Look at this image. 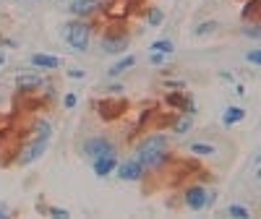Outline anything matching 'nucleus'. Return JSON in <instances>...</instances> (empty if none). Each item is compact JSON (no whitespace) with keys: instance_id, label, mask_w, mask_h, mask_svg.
Wrapping results in <instances>:
<instances>
[{"instance_id":"5","label":"nucleus","mask_w":261,"mask_h":219,"mask_svg":"<svg viewBox=\"0 0 261 219\" xmlns=\"http://www.w3.org/2000/svg\"><path fill=\"white\" fill-rule=\"evenodd\" d=\"M128 45H130L128 32H115V29L105 32L102 39H99V47H102L105 55H123L128 50Z\"/></svg>"},{"instance_id":"1","label":"nucleus","mask_w":261,"mask_h":219,"mask_svg":"<svg viewBox=\"0 0 261 219\" xmlns=\"http://www.w3.org/2000/svg\"><path fill=\"white\" fill-rule=\"evenodd\" d=\"M134 157L141 162L144 170H160L170 159V139L165 133H151L144 136L134 151Z\"/></svg>"},{"instance_id":"13","label":"nucleus","mask_w":261,"mask_h":219,"mask_svg":"<svg viewBox=\"0 0 261 219\" xmlns=\"http://www.w3.org/2000/svg\"><path fill=\"white\" fill-rule=\"evenodd\" d=\"M136 65V55H125V58H120L115 65H110V71H107V78H118V76H123L125 71H130Z\"/></svg>"},{"instance_id":"30","label":"nucleus","mask_w":261,"mask_h":219,"mask_svg":"<svg viewBox=\"0 0 261 219\" xmlns=\"http://www.w3.org/2000/svg\"><path fill=\"white\" fill-rule=\"evenodd\" d=\"M8 63V52L3 50V47H0V68H3V65Z\"/></svg>"},{"instance_id":"23","label":"nucleus","mask_w":261,"mask_h":219,"mask_svg":"<svg viewBox=\"0 0 261 219\" xmlns=\"http://www.w3.org/2000/svg\"><path fill=\"white\" fill-rule=\"evenodd\" d=\"M246 60L253 65V68H258V65H261V50H258V47L248 50V52H246Z\"/></svg>"},{"instance_id":"10","label":"nucleus","mask_w":261,"mask_h":219,"mask_svg":"<svg viewBox=\"0 0 261 219\" xmlns=\"http://www.w3.org/2000/svg\"><path fill=\"white\" fill-rule=\"evenodd\" d=\"M68 11L73 18H92L94 13L102 11V0H71Z\"/></svg>"},{"instance_id":"28","label":"nucleus","mask_w":261,"mask_h":219,"mask_svg":"<svg viewBox=\"0 0 261 219\" xmlns=\"http://www.w3.org/2000/svg\"><path fill=\"white\" fill-rule=\"evenodd\" d=\"M167 89H186V81H165Z\"/></svg>"},{"instance_id":"32","label":"nucleus","mask_w":261,"mask_h":219,"mask_svg":"<svg viewBox=\"0 0 261 219\" xmlns=\"http://www.w3.org/2000/svg\"><path fill=\"white\" fill-rule=\"evenodd\" d=\"M6 216H8V206L0 204V219H6Z\"/></svg>"},{"instance_id":"12","label":"nucleus","mask_w":261,"mask_h":219,"mask_svg":"<svg viewBox=\"0 0 261 219\" xmlns=\"http://www.w3.org/2000/svg\"><path fill=\"white\" fill-rule=\"evenodd\" d=\"M115 165H118V154H105V157L92 159V170H94L97 178H107V175H113Z\"/></svg>"},{"instance_id":"31","label":"nucleus","mask_w":261,"mask_h":219,"mask_svg":"<svg viewBox=\"0 0 261 219\" xmlns=\"http://www.w3.org/2000/svg\"><path fill=\"white\" fill-rule=\"evenodd\" d=\"M220 78H222V81H230V84H235V76H232V73H225V71H222V73H220Z\"/></svg>"},{"instance_id":"33","label":"nucleus","mask_w":261,"mask_h":219,"mask_svg":"<svg viewBox=\"0 0 261 219\" xmlns=\"http://www.w3.org/2000/svg\"><path fill=\"white\" fill-rule=\"evenodd\" d=\"M29 3H37V0H29Z\"/></svg>"},{"instance_id":"18","label":"nucleus","mask_w":261,"mask_h":219,"mask_svg":"<svg viewBox=\"0 0 261 219\" xmlns=\"http://www.w3.org/2000/svg\"><path fill=\"white\" fill-rule=\"evenodd\" d=\"M172 50H175V42L167 39V37L154 39V42L149 45V52H165V55H172Z\"/></svg>"},{"instance_id":"25","label":"nucleus","mask_w":261,"mask_h":219,"mask_svg":"<svg viewBox=\"0 0 261 219\" xmlns=\"http://www.w3.org/2000/svg\"><path fill=\"white\" fill-rule=\"evenodd\" d=\"M167 58H170V55H165V52H149V63H151V65H165Z\"/></svg>"},{"instance_id":"11","label":"nucleus","mask_w":261,"mask_h":219,"mask_svg":"<svg viewBox=\"0 0 261 219\" xmlns=\"http://www.w3.org/2000/svg\"><path fill=\"white\" fill-rule=\"evenodd\" d=\"M29 65H32V68H37V71H58L60 65H63V60L55 58V55H47V52H34L29 58Z\"/></svg>"},{"instance_id":"16","label":"nucleus","mask_w":261,"mask_h":219,"mask_svg":"<svg viewBox=\"0 0 261 219\" xmlns=\"http://www.w3.org/2000/svg\"><path fill=\"white\" fill-rule=\"evenodd\" d=\"M144 21H146V26L157 29V26H162V24H165V11H162L160 6H149V8H146V13H144Z\"/></svg>"},{"instance_id":"7","label":"nucleus","mask_w":261,"mask_h":219,"mask_svg":"<svg viewBox=\"0 0 261 219\" xmlns=\"http://www.w3.org/2000/svg\"><path fill=\"white\" fill-rule=\"evenodd\" d=\"M115 175L123 180V183H139L144 175H146V170L141 167V162L136 159V157H128V159H118V165H115Z\"/></svg>"},{"instance_id":"8","label":"nucleus","mask_w":261,"mask_h":219,"mask_svg":"<svg viewBox=\"0 0 261 219\" xmlns=\"http://www.w3.org/2000/svg\"><path fill=\"white\" fill-rule=\"evenodd\" d=\"M13 84H16L18 92H37V89H42V86H47V78L34 68V71H29V73H18V76L13 78Z\"/></svg>"},{"instance_id":"15","label":"nucleus","mask_w":261,"mask_h":219,"mask_svg":"<svg viewBox=\"0 0 261 219\" xmlns=\"http://www.w3.org/2000/svg\"><path fill=\"white\" fill-rule=\"evenodd\" d=\"M246 120V110L243 107H227L225 113H222V125L230 128V125H238V123H243Z\"/></svg>"},{"instance_id":"3","label":"nucleus","mask_w":261,"mask_h":219,"mask_svg":"<svg viewBox=\"0 0 261 219\" xmlns=\"http://www.w3.org/2000/svg\"><path fill=\"white\" fill-rule=\"evenodd\" d=\"M214 204H217V190L214 188L193 183L183 190V206L188 211H204V209H212Z\"/></svg>"},{"instance_id":"29","label":"nucleus","mask_w":261,"mask_h":219,"mask_svg":"<svg viewBox=\"0 0 261 219\" xmlns=\"http://www.w3.org/2000/svg\"><path fill=\"white\" fill-rule=\"evenodd\" d=\"M123 89H125V86H123V84H113V86H107V89H105V92H110V94H118V92H123Z\"/></svg>"},{"instance_id":"9","label":"nucleus","mask_w":261,"mask_h":219,"mask_svg":"<svg viewBox=\"0 0 261 219\" xmlns=\"http://www.w3.org/2000/svg\"><path fill=\"white\" fill-rule=\"evenodd\" d=\"M167 104L178 107L180 113H186V115H196V113H199V107H196V99H193L188 92H183V89H175L172 94H167Z\"/></svg>"},{"instance_id":"17","label":"nucleus","mask_w":261,"mask_h":219,"mask_svg":"<svg viewBox=\"0 0 261 219\" xmlns=\"http://www.w3.org/2000/svg\"><path fill=\"white\" fill-rule=\"evenodd\" d=\"M32 139H47V141H53V123L47 118H39L34 123V128H32Z\"/></svg>"},{"instance_id":"21","label":"nucleus","mask_w":261,"mask_h":219,"mask_svg":"<svg viewBox=\"0 0 261 219\" xmlns=\"http://www.w3.org/2000/svg\"><path fill=\"white\" fill-rule=\"evenodd\" d=\"M214 32H217V21H201V24L193 29V37H206V34H214Z\"/></svg>"},{"instance_id":"4","label":"nucleus","mask_w":261,"mask_h":219,"mask_svg":"<svg viewBox=\"0 0 261 219\" xmlns=\"http://www.w3.org/2000/svg\"><path fill=\"white\" fill-rule=\"evenodd\" d=\"M81 154L86 159H97V157H105V154H118V146L110 136H89V139H84L81 141Z\"/></svg>"},{"instance_id":"26","label":"nucleus","mask_w":261,"mask_h":219,"mask_svg":"<svg viewBox=\"0 0 261 219\" xmlns=\"http://www.w3.org/2000/svg\"><path fill=\"white\" fill-rule=\"evenodd\" d=\"M76 104H79V97H76L73 92H71V94H65V97H63V107H65V110H73Z\"/></svg>"},{"instance_id":"24","label":"nucleus","mask_w":261,"mask_h":219,"mask_svg":"<svg viewBox=\"0 0 261 219\" xmlns=\"http://www.w3.org/2000/svg\"><path fill=\"white\" fill-rule=\"evenodd\" d=\"M47 214L55 216V219H68V216H71L68 209H60V206H47Z\"/></svg>"},{"instance_id":"2","label":"nucleus","mask_w":261,"mask_h":219,"mask_svg":"<svg viewBox=\"0 0 261 219\" xmlns=\"http://www.w3.org/2000/svg\"><path fill=\"white\" fill-rule=\"evenodd\" d=\"M92 34H94V26L89 18H71L60 26V37L65 39L73 52H86L92 45Z\"/></svg>"},{"instance_id":"14","label":"nucleus","mask_w":261,"mask_h":219,"mask_svg":"<svg viewBox=\"0 0 261 219\" xmlns=\"http://www.w3.org/2000/svg\"><path fill=\"white\" fill-rule=\"evenodd\" d=\"M170 130H172L175 136H186V133H191V130H193V115H186V113H180L175 120H172Z\"/></svg>"},{"instance_id":"19","label":"nucleus","mask_w":261,"mask_h":219,"mask_svg":"<svg viewBox=\"0 0 261 219\" xmlns=\"http://www.w3.org/2000/svg\"><path fill=\"white\" fill-rule=\"evenodd\" d=\"M188 151L196 157H212V154H217V146L214 144H191Z\"/></svg>"},{"instance_id":"27","label":"nucleus","mask_w":261,"mask_h":219,"mask_svg":"<svg viewBox=\"0 0 261 219\" xmlns=\"http://www.w3.org/2000/svg\"><path fill=\"white\" fill-rule=\"evenodd\" d=\"M84 76H86V71H81V68H71V71H68V78H76V81H81Z\"/></svg>"},{"instance_id":"22","label":"nucleus","mask_w":261,"mask_h":219,"mask_svg":"<svg viewBox=\"0 0 261 219\" xmlns=\"http://www.w3.org/2000/svg\"><path fill=\"white\" fill-rule=\"evenodd\" d=\"M243 34L251 37L253 42H258V37H261V32H258V21H253V24H246V26H243Z\"/></svg>"},{"instance_id":"6","label":"nucleus","mask_w":261,"mask_h":219,"mask_svg":"<svg viewBox=\"0 0 261 219\" xmlns=\"http://www.w3.org/2000/svg\"><path fill=\"white\" fill-rule=\"evenodd\" d=\"M47 149H50V141H47V139H32L24 149L18 151L16 165H18V167H29V165H34L37 159L45 157V151H47Z\"/></svg>"},{"instance_id":"20","label":"nucleus","mask_w":261,"mask_h":219,"mask_svg":"<svg viewBox=\"0 0 261 219\" xmlns=\"http://www.w3.org/2000/svg\"><path fill=\"white\" fill-rule=\"evenodd\" d=\"M225 214H227V216H235V219H251V211H248L246 206H241V204H230V206L225 209Z\"/></svg>"},{"instance_id":"34","label":"nucleus","mask_w":261,"mask_h":219,"mask_svg":"<svg viewBox=\"0 0 261 219\" xmlns=\"http://www.w3.org/2000/svg\"><path fill=\"white\" fill-rule=\"evenodd\" d=\"M58 3H60V0H58Z\"/></svg>"}]
</instances>
